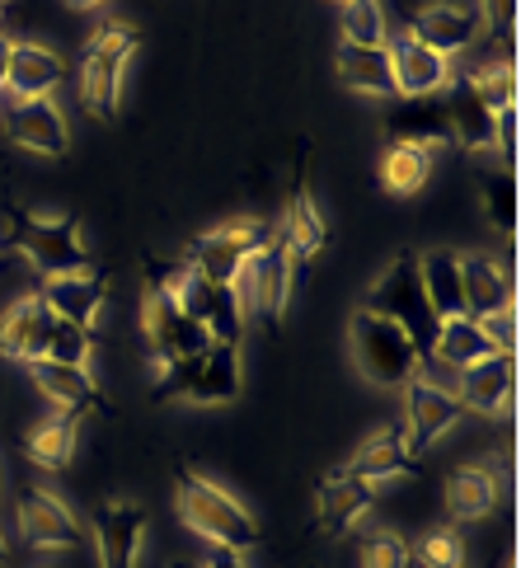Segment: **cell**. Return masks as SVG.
Segmentation results:
<instances>
[{"label": "cell", "instance_id": "cell-10", "mask_svg": "<svg viewBox=\"0 0 521 568\" xmlns=\"http://www.w3.org/2000/svg\"><path fill=\"white\" fill-rule=\"evenodd\" d=\"M142 334L151 343V353L160 367H170V362H184L193 353H203L207 348V329L197 324L178 301L165 292V287H146V301H142Z\"/></svg>", "mask_w": 521, "mask_h": 568}, {"label": "cell", "instance_id": "cell-40", "mask_svg": "<svg viewBox=\"0 0 521 568\" xmlns=\"http://www.w3.org/2000/svg\"><path fill=\"white\" fill-rule=\"evenodd\" d=\"M479 329H484V338H489V353L517 357V338H521L517 306H503V311H493V315H479Z\"/></svg>", "mask_w": 521, "mask_h": 568}, {"label": "cell", "instance_id": "cell-28", "mask_svg": "<svg viewBox=\"0 0 521 568\" xmlns=\"http://www.w3.org/2000/svg\"><path fill=\"white\" fill-rule=\"evenodd\" d=\"M413 109H399L390 118V141L395 146H418V151H442L451 146V123H447V109L432 104V99H409Z\"/></svg>", "mask_w": 521, "mask_h": 568}, {"label": "cell", "instance_id": "cell-29", "mask_svg": "<svg viewBox=\"0 0 521 568\" xmlns=\"http://www.w3.org/2000/svg\"><path fill=\"white\" fill-rule=\"evenodd\" d=\"M428 348H432V357L442 362V367L466 372L470 362L489 357V338H484V329H479L474 315H451V320H437Z\"/></svg>", "mask_w": 521, "mask_h": 568}, {"label": "cell", "instance_id": "cell-43", "mask_svg": "<svg viewBox=\"0 0 521 568\" xmlns=\"http://www.w3.org/2000/svg\"><path fill=\"white\" fill-rule=\"evenodd\" d=\"M193 568H245V559H239L235 550H212L203 564H193Z\"/></svg>", "mask_w": 521, "mask_h": 568}, {"label": "cell", "instance_id": "cell-1", "mask_svg": "<svg viewBox=\"0 0 521 568\" xmlns=\"http://www.w3.org/2000/svg\"><path fill=\"white\" fill-rule=\"evenodd\" d=\"M174 507L184 526L193 536H203L212 550H235L245 555L258 545V521L245 503L235 494H226L216 479L207 475H193V470H178V494H174Z\"/></svg>", "mask_w": 521, "mask_h": 568}, {"label": "cell", "instance_id": "cell-5", "mask_svg": "<svg viewBox=\"0 0 521 568\" xmlns=\"http://www.w3.org/2000/svg\"><path fill=\"white\" fill-rule=\"evenodd\" d=\"M362 311L380 315V320H395L418 348L432 343V329H437V315L423 296V282H418V258L413 254H399L386 273L371 282V292L362 301Z\"/></svg>", "mask_w": 521, "mask_h": 568}, {"label": "cell", "instance_id": "cell-8", "mask_svg": "<svg viewBox=\"0 0 521 568\" xmlns=\"http://www.w3.org/2000/svg\"><path fill=\"white\" fill-rule=\"evenodd\" d=\"M292 282H296V258H292V250L283 245V240L273 235V245H264L245 268H239L235 296H239V306H245V315L258 311L264 320L283 324L287 301H292Z\"/></svg>", "mask_w": 521, "mask_h": 568}, {"label": "cell", "instance_id": "cell-42", "mask_svg": "<svg viewBox=\"0 0 521 568\" xmlns=\"http://www.w3.org/2000/svg\"><path fill=\"white\" fill-rule=\"evenodd\" d=\"M479 14H484V29L512 33V24H517V0H484V6H479Z\"/></svg>", "mask_w": 521, "mask_h": 568}, {"label": "cell", "instance_id": "cell-18", "mask_svg": "<svg viewBox=\"0 0 521 568\" xmlns=\"http://www.w3.org/2000/svg\"><path fill=\"white\" fill-rule=\"evenodd\" d=\"M456 376H460V390H456L460 404H466V409H479V414H503L517 395V357H508V353L479 357Z\"/></svg>", "mask_w": 521, "mask_h": 568}, {"label": "cell", "instance_id": "cell-27", "mask_svg": "<svg viewBox=\"0 0 521 568\" xmlns=\"http://www.w3.org/2000/svg\"><path fill=\"white\" fill-rule=\"evenodd\" d=\"M498 507V475L493 465H460L447 475V513L456 521H484Z\"/></svg>", "mask_w": 521, "mask_h": 568}, {"label": "cell", "instance_id": "cell-6", "mask_svg": "<svg viewBox=\"0 0 521 568\" xmlns=\"http://www.w3.org/2000/svg\"><path fill=\"white\" fill-rule=\"evenodd\" d=\"M10 245L24 254L43 277L67 273L90 263L85 240H80V221L71 216H38V212H10Z\"/></svg>", "mask_w": 521, "mask_h": 568}, {"label": "cell", "instance_id": "cell-47", "mask_svg": "<svg viewBox=\"0 0 521 568\" xmlns=\"http://www.w3.org/2000/svg\"><path fill=\"white\" fill-rule=\"evenodd\" d=\"M174 568H193V564H174Z\"/></svg>", "mask_w": 521, "mask_h": 568}, {"label": "cell", "instance_id": "cell-17", "mask_svg": "<svg viewBox=\"0 0 521 568\" xmlns=\"http://www.w3.org/2000/svg\"><path fill=\"white\" fill-rule=\"evenodd\" d=\"M418 43L437 48L442 57H456L479 43V33H484V14L479 6H456V0H437V6H423L409 29Z\"/></svg>", "mask_w": 521, "mask_h": 568}, {"label": "cell", "instance_id": "cell-16", "mask_svg": "<svg viewBox=\"0 0 521 568\" xmlns=\"http://www.w3.org/2000/svg\"><path fill=\"white\" fill-rule=\"evenodd\" d=\"M371 503H376V484L357 479L353 470H334L315 489V521L325 536H344L371 513Z\"/></svg>", "mask_w": 521, "mask_h": 568}, {"label": "cell", "instance_id": "cell-3", "mask_svg": "<svg viewBox=\"0 0 521 568\" xmlns=\"http://www.w3.org/2000/svg\"><path fill=\"white\" fill-rule=\"evenodd\" d=\"M165 399L193 404V409H212V404H235L239 395V343H207L203 353H193L184 362H170Z\"/></svg>", "mask_w": 521, "mask_h": 568}, {"label": "cell", "instance_id": "cell-39", "mask_svg": "<svg viewBox=\"0 0 521 568\" xmlns=\"http://www.w3.org/2000/svg\"><path fill=\"white\" fill-rule=\"evenodd\" d=\"M413 550L399 531H376L362 540V568H409Z\"/></svg>", "mask_w": 521, "mask_h": 568}, {"label": "cell", "instance_id": "cell-35", "mask_svg": "<svg viewBox=\"0 0 521 568\" xmlns=\"http://www.w3.org/2000/svg\"><path fill=\"white\" fill-rule=\"evenodd\" d=\"M466 80H470L474 94L484 99L493 113L517 109V67L512 62H484V67H474Z\"/></svg>", "mask_w": 521, "mask_h": 568}, {"label": "cell", "instance_id": "cell-30", "mask_svg": "<svg viewBox=\"0 0 521 568\" xmlns=\"http://www.w3.org/2000/svg\"><path fill=\"white\" fill-rule=\"evenodd\" d=\"M75 437H80V414H57V418H43L38 428L29 433V460L43 465V470H67L71 456H75Z\"/></svg>", "mask_w": 521, "mask_h": 568}, {"label": "cell", "instance_id": "cell-48", "mask_svg": "<svg viewBox=\"0 0 521 568\" xmlns=\"http://www.w3.org/2000/svg\"><path fill=\"white\" fill-rule=\"evenodd\" d=\"M0 10H6V0H0Z\"/></svg>", "mask_w": 521, "mask_h": 568}, {"label": "cell", "instance_id": "cell-44", "mask_svg": "<svg viewBox=\"0 0 521 568\" xmlns=\"http://www.w3.org/2000/svg\"><path fill=\"white\" fill-rule=\"evenodd\" d=\"M10 43L14 38H0V90H6V75H10Z\"/></svg>", "mask_w": 521, "mask_h": 568}, {"label": "cell", "instance_id": "cell-23", "mask_svg": "<svg viewBox=\"0 0 521 568\" xmlns=\"http://www.w3.org/2000/svg\"><path fill=\"white\" fill-rule=\"evenodd\" d=\"M29 376L62 414H90V409L104 404L99 399V385H94L90 367H75V362H48V357L29 362Z\"/></svg>", "mask_w": 521, "mask_h": 568}, {"label": "cell", "instance_id": "cell-20", "mask_svg": "<svg viewBox=\"0 0 521 568\" xmlns=\"http://www.w3.org/2000/svg\"><path fill=\"white\" fill-rule=\"evenodd\" d=\"M460 292H466V315H493L503 306H517L512 301V268L493 254L466 250L460 254Z\"/></svg>", "mask_w": 521, "mask_h": 568}, {"label": "cell", "instance_id": "cell-26", "mask_svg": "<svg viewBox=\"0 0 521 568\" xmlns=\"http://www.w3.org/2000/svg\"><path fill=\"white\" fill-rule=\"evenodd\" d=\"M348 470L357 479H367V484H386V479H399V475H413V452H409V442L399 428H380L353 452Z\"/></svg>", "mask_w": 521, "mask_h": 568}, {"label": "cell", "instance_id": "cell-41", "mask_svg": "<svg viewBox=\"0 0 521 568\" xmlns=\"http://www.w3.org/2000/svg\"><path fill=\"white\" fill-rule=\"evenodd\" d=\"M489 216L498 231H517V193H512V179H503V184H489Z\"/></svg>", "mask_w": 521, "mask_h": 568}, {"label": "cell", "instance_id": "cell-24", "mask_svg": "<svg viewBox=\"0 0 521 568\" xmlns=\"http://www.w3.org/2000/svg\"><path fill=\"white\" fill-rule=\"evenodd\" d=\"M451 99H447V123H451V141H460V151L470 155H489L493 151V109L474 94V85L466 75L451 80Z\"/></svg>", "mask_w": 521, "mask_h": 568}, {"label": "cell", "instance_id": "cell-32", "mask_svg": "<svg viewBox=\"0 0 521 568\" xmlns=\"http://www.w3.org/2000/svg\"><path fill=\"white\" fill-rule=\"evenodd\" d=\"M80 104L99 118H113L118 104H123V67L85 52V62H80Z\"/></svg>", "mask_w": 521, "mask_h": 568}, {"label": "cell", "instance_id": "cell-37", "mask_svg": "<svg viewBox=\"0 0 521 568\" xmlns=\"http://www.w3.org/2000/svg\"><path fill=\"white\" fill-rule=\"evenodd\" d=\"M413 555L423 559V568H466V540H460V531H451V526H437V531L418 540Z\"/></svg>", "mask_w": 521, "mask_h": 568}, {"label": "cell", "instance_id": "cell-46", "mask_svg": "<svg viewBox=\"0 0 521 568\" xmlns=\"http://www.w3.org/2000/svg\"><path fill=\"white\" fill-rule=\"evenodd\" d=\"M10 559V545H6V536H0V564H6Z\"/></svg>", "mask_w": 521, "mask_h": 568}, {"label": "cell", "instance_id": "cell-13", "mask_svg": "<svg viewBox=\"0 0 521 568\" xmlns=\"http://www.w3.org/2000/svg\"><path fill=\"white\" fill-rule=\"evenodd\" d=\"M19 531H24L33 550H48V555L80 550V545H85V531H80L75 513L52 489H29L19 498Z\"/></svg>", "mask_w": 521, "mask_h": 568}, {"label": "cell", "instance_id": "cell-14", "mask_svg": "<svg viewBox=\"0 0 521 568\" xmlns=\"http://www.w3.org/2000/svg\"><path fill=\"white\" fill-rule=\"evenodd\" d=\"M52 324L57 315L43 306V296L29 292L10 301V311L0 315V357H14V362H43L48 357V343H52Z\"/></svg>", "mask_w": 521, "mask_h": 568}, {"label": "cell", "instance_id": "cell-25", "mask_svg": "<svg viewBox=\"0 0 521 568\" xmlns=\"http://www.w3.org/2000/svg\"><path fill=\"white\" fill-rule=\"evenodd\" d=\"M418 258V282L437 320L466 315V292H460V250H423Z\"/></svg>", "mask_w": 521, "mask_h": 568}, {"label": "cell", "instance_id": "cell-7", "mask_svg": "<svg viewBox=\"0 0 521 568\" xmlns=\"http://www.w3.org/2000/svg\"><path fill=\"white\" fill-rule=\"evenodd\" d=\"M264 245H273V226H268V221L235 216V221H226V226H216V231L193 240V245H188V268H197L212 282H235L239 268H245V263Z\"/></svg>", "mask_w": 521, "mask_h": 568}, {"label": "cell", "instance_id": "cell-12", "mask_svg": "<svg viewBox=\"0 0 521 568\" xmlns=\"http://www.w3.org/2000/svg\"><path fill=\"white\" fill-rule=\"evenodd\" d=\"M43 306L67 320V324H80V329L94 334L99 315H104V301H109V273L94 268V263H80V268H67V273H52L43 277Z\"/></svg>", "mask_w": 521, "mask_h": 568}, {"label": "cell", "instance_id": "cell-45", "mask_svg": "<svg viewBox=\"0 0 521 568\" xmlns=\"http://www.w3.org/2000/svg\"><path fill=\"white\" fill-rule=\"evenodd\" d=\"M71 10H99V6H109V0H67Z\"/></svg>", "mask_w": 521, "mask_h": 568}, {"label": "cell", "instance_id": "cell-22", "mask_svg": "<svg viewBox=\"0 0 521 568\" xmlns=\"http://www.w3.org/2000/svg\"><path fill=\"white\" fill-rule=\"evenodd\" d=\"M67 75V62L43 43H10V75H6V90L14 94V104L24 99H52L57 85Z\"/></svg>", "mask_w": 521, "mask_h": 568}, {"label": "cell", "instance_id": "cell-31", "mask_svg": "<svg viewBox=\"0 0 521 568\" xmlns=\"http://www.w3.org/2000/svg\"><path fill=\"white\" fill-rule=\"evenodd\" d=\"M283 245L292 250V258H315L319 250L329 245V226H325V212L315 207V197L310 193H296L292 197V207H287V221H283Z\"/></svg>", "mask_w": 521, "mask_h": 568}, {"label": "cell", "instance_id": "cell-19", "mask_svg": "<svg viewBox=\"0 0 521 568\" xmlns=\"http://www.w3.org/2000/svg\"><path fill=\"white\" fill-rule=\"evenodd\" d=\"M10 141L33 155H48V160L67 155V146H71L67 113L57 109V99H24V104H14V113H10Z\"/></svg>", "mask_w": 521, "mask_h": 568}, {"label": "cell", "instance_id": "cell-38", "mask_svg": "<svg viewBox=\"0 0 521 568\" xmlns=\"http://www.w3.org/2000/svg\"><path fill=\"white\" fill-rule=\"evenodd\" d=\"M90 348H94V334H90V329H80V324H67V320L52 324L48 362H75V367H90Z\"/></svg>", "mask_w": 521, "mask_h": 568}, {"label": "cell", "instance_id": "cell-9", "mask_svg": "<svg viewBox=\"0 0 521 568\" xmlns=\"http://www.w3.org/2000/svg\"><path fill=\"white\" fill-rule=\"evenodd\" d=\"M460 418H466V404H460V395L451 385L432 381L423 367L405 381V428L399 433H405L409 452H423V446L442 442Z\"/></svg>", "mask_w": 521, "mask_h": 568}, {"label": "cell", "instance_id": "cell-11", "mask_svg": "<svg viewBox=\"0 0 521 568\" xmlns=\"http://www.w3.org/2000/svg\"><path fill=\"white\" fill-rule=\"evenodd\" d=\"M146 545V507L136 498H104L94 507L99 568H136Z\"/></svg>", "mask_w": 521, "mask_h": 568}, {"label": "cell", "instance_id": "cell-33", "mask_svg": "<svg viewBox=\"0 0 521 568\" xmlns=\"http://www.w3.org/2000/svg\"><path fill=\"white\" fill-rule=\"evenodd\" d=\"M432 179V155L418 151V146H386V155H380V184H386L395 197H413L423 193V184Z\"/></svg>", "mask_w": 521, "mask_h": 568}, {"label": "cell", "instance_id": "cell-15", "mask_svg": "<svg viewBox=\"0 0 521 568\" xmlns=\"http://www.w3.org/2000/svg\"><path fill=\"white\" fill-rule=\"evenodd\" d=\"M390 62H395V90L405 99H437L451 85V57H442L437 48L418 43L413 33L395 38L390 43Z\"/></svg>", "mask_w": 521, "mask_h": 568}, {"label": "cell", "instance_id": "cell-21", "mask_svg": "<svg viewBox=\"0 0 521 568\" xmlns=\"http://www.w3.org/2000/svg\"><path fill=\"white\" fill-rule=\"evenodd\" d=\"M334 71L353 94L367 99H399L395 90V62H390V43L362 48V43H338L334 52Z\"/></svg>", "mask_w": 521, "mask_h": 568}, {"label": "cell", "instance_id": "cell-34", "mask_svg": "<svg viewBox=\"0 0 521 568\" xmlns=\"http://www.w3.org/2000/svg\"><path fill=\"white\" fill-rule=\"evenodd\" d=\"M344 43L380 48L386 38V6L380 0H344Z\"/></svg>", "mask_w": 521, "mask_h": 568}, {"label": "cell", "instance_id": "cell-4", "mask_svg": "<svg viewBox=\"0 0 521 568\" xmlns=\"http://www.w3.org/2000/svg\"><path fill=\"white\" fill-rule=\"evenodd\" d=\"M155 287H165L178 306L203 324L212 343H239V334H245V306L235 296V282H212L197 268H188V263H170V273Z\"/></svg>", "mask_w": 521, "mask_h": 568}, {"label": "cell", "instance_id": "cell-36", "mask_svg": "<svg viewBox=\"0 0 521 568\" xmlns=\"http://www.w3.org/2000/svg\"><path fill=\"white\" fill-rule=\"evenodd\" d=\"M136 43H142V33H136L132 24H123V19H104L94 33H90V48L94 57H104V62H118V67H127L132 62V52Z\"/></svg>", "mask_w": 521, "mask_h": 568}, {"label": "cell", "instance_id": "cell-2", "mask_svg": "<svg viewBox=\"0 0 521 568\" xmlns=\"http://www.w3.org/2000/svg\"><path fill=\"white\" fill-rule=\"evenodd\" d=\"M348 348H353V362L371 385H405L418 367H423V348L399 329L395 320H380L371 311L357 306V315L348 320Z\"/></svg>", "mask_w": 521, "mask_h": 568}]
</instances>
